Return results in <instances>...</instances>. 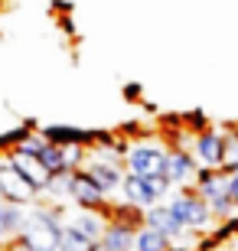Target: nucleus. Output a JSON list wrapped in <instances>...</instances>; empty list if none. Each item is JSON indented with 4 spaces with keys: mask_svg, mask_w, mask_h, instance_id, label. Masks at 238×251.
Wrapping results in <instances>:
<instances>
[{
    "mask_svg": "<svg viewBox=\"0 0 238 251\" xmlns=\"http://www.w3.org/2000/svg\"><path fill=\"white\" fill-rule=\"evenodd\" d=\"M62 232H65V209L36 202L33 209H26L20 242L29 245L33 251H62Z\"/></svg>",
    "mask_w": 238,
    "mask_h": 251,
    "instance_id": "1",
    "label": "nucleus"
},
{
    "mask_svg": "<svg viewBox=\"0 0 238 251\" xmlns=\"http://www.w3.org/2000/svg\"><path fill=\"white\" fill-rule=\"evenodd\" d=\"M166 209H170V215L176 219V225L183 228V232H206V228H212L215 225V215H212V209H209V202L202 199L199 193L192 186H186V189H173V196L166 199Z\"/></svg>",
    "mask_w": 238,
    "mask_h": 251,
    "instance_id": "2",
    "label": "nucleus"
},
{
    "mask_svg": "<svg viewBox=\"0 0 238 251\" xmlns=\"http://www.w3.org/2000/svg\"><path fill=\"white\" fill-rule=\"evenodd\" d=\"M166 147L160 137H140L124 147V170L134 176H166Z\"/></svg>",
    "mask_w": 238,
    "mask_h": 251,
    "instance_id": "3",
    "label": "nucleus"
},
{
    "mask_svg": "<svg viewBox=\"0 0 238 251\" xmlns=\"http://www.w3.org/2000/svg\"><path fill=\"white\" fill-rule=\"evenodd\" d=\"M121 196L131 209L137 212H147L154 205H163L170 196H173V186L166 176H134V173H124V183H121Z\"/></svg>",
    "mask_w": 238,
    "mask_h": 251,
    "instance_id": "4",
    "label": "nucleus"
},
{
    "mask_svg": "<svg viewBox=\"0 0 238 251\" xmlns=\"http://www.w3.org/2000/svg\"><path fill=\"white\" fill-rule=\"evenodd\" d=\"M192 189L209 202L212 215L215 219H235V202H232V196H229V173L225 170H199V179L192 183Z\"/></svg>",
    "mask_w": 238,
    "mask_h": 251,
    "instance_id": "5",
    "label": "nucleus"
},
{
    "mask_svg": "<svg viewBox=\"0 0 238 251\" xmlns=\"http://www.w3.org/2000/svg\"><path fill=\"white\" fill-rule=\"evenodd\" d=\"M0 199L10 205H20V209H33L36 202H43V196L20 176V170L10 163L7 153L0 157Z\"/></svg>",
    "mask_w": 238,
    "mask_h": 251,
    "instance_id": "6",
    "label": "nucleus"
},
{
    "mask_svg": "<svg viewBox=\"0 0 238 251\" xmlns=\"http://www.w3.org/2000/svg\"><path fill=\"white\" fill-rule=\"evenodd\" d=\"M186 150L199 163V170H225V130L219 127L196 130V137Z\"/></svg>",
    "mask_w": 238,
    "mask_h": 251,
    "instance_id": "7",
    "label": "nucleus"
},
{
    "mask_svg": "<svg viewBox=\"0 0 238 251\" xmlns=\"http://www.w3.org/2000/svg\"><path fill=\"white\" fill-rule=\"evenodd\" d=\"M140 228V212H114L108 215V228H105V238H101V251H134V238H137Z\"/></svg>",
    "mask_w": 238,
    "mask_h": 251,
    "instance_id": "8",
    "label": "nucleus"
},
{
    "mask_svg": "<svg viewBox=\"0 0 238 251\" xmlns=\"http://www.w3.org/2000/svg\"><path fill=\"white\" fill-rule=\"evenodd\" d=\"M69 202H72L75 209H82V212H105V215H111L108 193L98 189V183H95L85 170H75L72 173V193H69Z\"/></svg>",
    "mask_w": 238,
    "mask_h": 251,
    "instance_id": "9",
    "label": "nucleus"
},
{
    "mask_svg": "<svg viewBox=\"0 0 238 251\" xmlns=\"http://www.w3.org/2000/svg\"><path fill=\"white\" fill-rule=\"evenodd\" d=\"M166 179L173 189H186L199 179V163L192 160V153L186 147H170L166 157Z\"/></svg>",
    "mask_w": 238,
    "mask_h": 251,
    "instance_id": "10",
    "label": "nucleus"
},
{
    "mask_svg": "<svg viewBox=\"0 0 238 251\" xmlns=\"http://www.w3.org/2000/svg\"><path fill=\"white\" fill-rule=\"evenodd\" d=\"M7 157H10V163L20 170V176L26 179L29 186L36 189L39 196H46L49 183H53V173L43 167V160H39V157H29V153H20V150H7Z\"/></svg>",
    "mask_w": 238,
    "mask_h": 251,
    "instance_id": "11",
    "label": "nucleus"
},
{
    "mask_svg": "<svg viewBox=\"0 0 238 251\" xmlns=\"http://www.w3.org/2000/svg\"><path fill=\"white\" fill-rule=\"evenodd\" d=\"M85 173L98 183V189H105V193H121V183H124V163H105V160H95V157H88L85 160Z\"/></svg>",
    "mask_w": 238,
    "mask_h": 251,
    "instance_id": "12",
    "label": "nucleus"
},
{
    "mask_svg": "<svg viewBox=\"0 0 238 251\" xmlns=\"http://www.w3.org/2000/svg\"><path fill=\"white\" fill-rule=\"evenodd\" d=\"M140 222H144V225H150L154 232L166 235V238H170L173 245H180V238H183V235H189V232H183V228L176 225V219L170 215V209H166V205H154V209L140 212Z\"/></svg>",
    "mask_w": 238,
    "mask_h": 251,
    "instance_id": "13",
    "label": "nucleus"
},
{
    "mask_svg": "<svg viewBox=\"0 0 238 251\" xmlns=\"http://www.w3.org/2000/svg\"><path fill=\"white\" fill-rule=\"evenodd\" d=\"M39 134H43L49 144H59V147H62V144H85V147H92L95 140H98V134H95V130L65 127V124H46Z\"/></svg>",
    "mask_w": 238,
    "mask_h": 251,
    "instance_id": "14",
    "label": "nucleus"
},
{
    "mask_svg": "<svg viewBox=\"0 0 238 251\" xmlns=\"http://www.w3.org/2000/svg\"><path fill=\"white\" fill-rule=\"evenodd\" d=\"M23 219H26V209L20 205H10L0 199V245H10L20 238V228H23Z\"/></svg>",
    "mask_w": 238,
    "mask_h": 251,
    "instance_id": "15",
    "label": "nucleus"
},
{
    "mask_svg": "<svg viewBox=\"0 0 238 251\" xmlns=\"http://www.w3.org/2000/svg\"><path fill=\"white\" fill-rule=\"evenodd\" d=\"M170 248H173V242H170L166 235L154 232L150 225H144V222H140L137 238H134V251H170Z\"/></svg>",
    "mask_w": 238,
    "mask_h": 251,
    "instance_id": "16",
    "label": "nucleus"
},
{
    "mask_svg": "<svg viewBox=\"0 0 238 251\" xmlns=\"http://www.w3.org/2000/svg\"><path fill=\"white\" fill-rule=\"evenodd\" d=\"M62 251H101V242L88 238L85 232H79L72 222H65V232H62Z\"/></svg>",
    "mask_w": 238,
    "mask_h": 251,
    "instance_id": "17",
    "label": "nucleus"
},
{
    "mask_svg": "<svg viewBox=\"0 0 238 251\" xmlns=\"http://www.w3.org/2000/svg\"><path fill=\"white\" fill-rule=\"evenodd\" d=\"M39 160H43V167L53 173V176H59V173H72L69 170V163H65V153L59 144H46L43 147V153H39Z\"/></svg>",
    "mask_w": 238,
    "mask_h": 251,
    "instance_id": "18",
    "label": "nucleus"
},
{
    "mask_svg": "<svg viewBox=\"0 0 238 251\" xmlns=\"http://www.w3.org/2000/svg\"><path fill=\"white\" fill-rule=\"evenodd\" d=\"M229 196H232V202H235V209H238V173H229Z\"/></svg>",
    "mask_w": 238,
    "mask_h": 251,
    "instance_id": "19",
    "label": "nucleus"
},
{
    "mask_svg": "<svg viewBox=\"0 0 238 251\" xmlns=\"http://www.w3.org/2000/svg\"><path fill=\"white\" fill-rule=\"evenodd\" d=\"M7 251H33V248H29V245H23V242L17 238V242H10V245H7Z\"/></svg>",
    "mask_w": 238,
    "mask_h": 251,
    "instance_id": "20",
    "label": "nucleus"
},
{
    "mask_svg": "<svg viewBox=\"0 0 238 251\" xmlns=\"http://www.w3.org/2000/svg\"><path fill=\"white\" fill-rule=\"evenodd\" d=\"M170 251H196V248H192V245H186V248H183V245H173Z\"/></svg>",
    "mask_w": 238,
    "mask_h": 251,
    "instance_id": "21",
    "label": "nucleus"
},
{
    "mask_svg": "<svg viewBox=\"0 0 238 251\" xmlns=\"http://www.w3.org/2000/svg\"><path fill=\"white\" fill-rule=\"evenodd\" d=\"M0 251H7V245H0Z\"/></svg>",
    "mask_w": 238,
    "mask_h": 251,
    "instance_id": "22",
    "label": "nucleus"
}]
</instances>
